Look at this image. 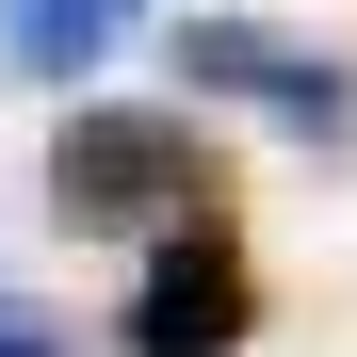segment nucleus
<instances>
[{
  "label": "nucleus",
  "instance_id": "f257e3e1",
  "mask_svg": "<svg viewBox=\"0 0 357 357\" xmlns=\"http://www.w3.org/2000/svg\"><path fill=\"white\" fill-rule=\"evenodd\" d=\"M227 146L195 114L162 98H82L66 130H49V211L82 227V244H178V227H227Z\"/></svg>",
  "mask_w": 357,
  "mask_h": 357
},
{
  "label": "nucleus",
  "instance_id": "f03ea898",
  "mask_svg": "<svg viewBox=\"0 0 357 357\" xmlns=\"http://www.w3.org/2000/svg\"><path fill=\"white\" fill-rule=\"evenodd\" d=\"M162 49H178V82L260 98L276 130H309V146H341V130H357V66H341V49H309V33H276V17H178Z\"/></svg>",
  "mask_w": 357,
  "mask_h": 357
},
{
  "label": "nucleus",
  "instance_id": "7ed1b4c3",
  "mask_svg": "<svg viewBox=\"0 0 357 357\" xmlns=\"http://www.w3.org/2000/svg\"><path fill=\"white\" fill-rule=\"evenodd\" d=\"M244 341H260V260H244V227L146 244V276H130V357H244Z\"/></svg>",
  "mask_w": 357,
  "mask_h": 357
},
{
  "label": "nucleus",
  "instance_id": "20e7f679",
  "mask_svg": "<svg viewBox=\"0 0 357 357\" xmlns=\"http://www.w3.org/2000/svg\"><path fill=\"white\" fill-rule=\"evenodd\" d=\"M130 17H146V0H0V49H17L33 82H82Z\"/></svg>",
  "mask_w": 357,
  "mask_h": 357
},
{
  "label": "nucleus",
  "instance_id": "39448f33",
  "mask_svg": "<svg viewBox=\"0 0 357 357\" xmlns=\"http://www.w3.org/2000/svg\"><path fill=\"white\" fill-rule=\"evenodd\" d=\"M0 357H66V341H49V325L17 309V292H0Z\"/></svg>",
  "mask_w": 357,
  "mask_h": 357
}]
</instances>
